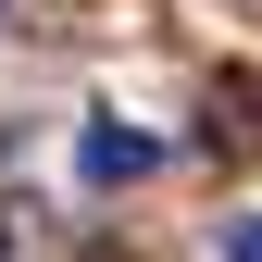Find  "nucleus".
<instances>
[{"instance_id": "f257e3e1", "label": "nucleus", "mask_w": 262, "mask_h": 262, "mask_svg": "<svg viewBox=\"0 0 262 262\" xmlns=\"http://www.w3.org/2000/svg\"><path fill=\"white\" fill-rule=\"evenodd\" d=\"M150 162H162V138H138V125H88V138H75V175L88 187H138Z\"/></svg>"}, {"instance_id": "7ed1b4c3", "label": "nucleus", "mask_w": 262, "mask_h": 262, "mask_svg": "<svg viewBox=\"0 0 262 262\" xmlns=\"http://www.w3.org/2000/svg\"><path fill=\"white\" fill-rule=\"evenodd\" d=\"M212 262H262V225H250V212H225V237H212Z\"/></svg>"}, {"instance_id": "f03ea898", "label": "nucleus", "mask_w": 262, "mask_h": 262, "mask_svg": "<svg viewBox=\"0 0 262 262\" xmlns=\"http://www.w3.org/2000/svg\"><path fill=\"white\" fill-rule=\"evenodd\" d=\"M212 150H262V75H225L212 88Z\"/></svg>"}]
</instances>
